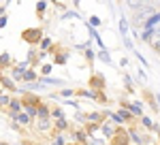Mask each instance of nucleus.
Returning a JSON list of instances; mask_svg holds the SVG:
<instances>
[{
	"instance_id": "nucleus-24",
	"label": "nucleus",
	"mask_w": 160,
	"mask_h": 145,
	"mask_svg": "<svg viewBox=\"0 0 160 145\" xmlns=\"http://www.w3.org/2000/svg\"><path fill=\"white\" fill-rule=\"evenodd\" d=\"M86 145H109L100 134H94V137H88V143Z\"/></svg>"
},
{
	"instance_id": "nucleus-1",
	"label": "nucleus",
	"mask_w": 160,
	"mask_h": 145,
	"mask_svg": "<svg viewBox=\"0 0 160 145\" xmlns=\"http://www.w3.org/2000/svg\"><path fill=\"white\" fill-rule=\"evenodd\" d=\"M120 107L126 109L135 120H139L141 115H145V102L143 100H126V98H122L120 100Z\"/></svg>"
},
{
	"instance_id": "nucleus-5",
	"label": "nucleus",
	"mask_w": 160,
	"mask_h": 145,
	"mask_svg": "<svg viewBox=\"0 0 160 145\" xmlns=\"http://www.w3.org/2000/svg\"><path fill=\"white\" fill-rule=\"evenodd\" d=\"M88 88H90V90H96V92H105L107 81H105V77H102V75H92V77H90V81H88Z\"/></svg>"
},
{
	"instance_id": "nucleus-14",
	"label": "nucleus",
	"mask_w": 160,
	"mask_h": 145,
	"mask_svg": "<svg viewBox=\"0 0 160 145\" xmlns=\"http://www.w3.org/2000/svg\"><path fill=\"white\" fill-rule=\"evenodd\" d=\"M0 88L4 90V92H17L19 88H15V81L9 79L7 75H0Z\"/></svg>"
},
{
	"instance_id": "nucleus-40",
	"label": "nucleus",
	"mask_w": 160,
	"mask_h": 145,
	"mask_svg": "<svg viewBox=\"0 0 160 145\" xmlns=\"http://www.w3.org/2000/svg\"><path fill=\"white\" fill-rule=\"evenodd\" d=\"M120 66L126 68V66H128V58H122V60H120Z\"/></svg>"
},
{
	"instance_id": "nucleus-21",
	"label": "nucleus",
	"mask_w": 160,
	"mask_h": 145,
	"mask_svg": "<svg viewBox=\"0 0 160 145\" xmlns=\"http://www.w3.org/2000/svg\"><path fill=\"white\" fill-rule=\"evenodd\" d=\"M68 143V134H51V145H66Z\"/></svg>"
},
{
	"instance_id": "nucleus-35",
	"label": "nucleus",
	"mask_w": 160,
	"mask_h": 145,
	"mask_svg": "<svg viewBox=\"0 0 160 145\" xmlns=\"http://www.w3.org/2000/svg\"><path fill=\"white\" fill-rule=\"evenodd\" d=\"M139 38L145 41V43H152V30H141V36Z\"/></svg>"
},
{
	"instance_id": "nucleus-3",
	"label": "nucleus",
	"mask_w": 160,
	"mask_h": 145,
	"mask_svg": "<svg viewBox=\"0 0 160 145\" xmlns=\"http://www.w3.org/2000/svg\"><path fill=\"white\" fill-rule=\"evenodd\" d=\"M156 11H158V7H154V4H148V2H145L139 11H135V26H141L149 15H154Z\"/></svg>"
},
{
	"instance_id": "nucleus-11",
	"label": "nucleus",
	"mask_w": 160,
	"mask_h": 145,
	"mask_svg": "<svg viewBox=\"0 0 160 145\" xmlns=\"http://www.w3.org/2000/svg\"><path fill=\"white\" fill-rule=\"evenodd\" d=\"M38 81L45 85V88H47V85H51V88H53V85H56V88H64V85H66V81L60 79V77H38Z\"/></svg>"
},
{
	"instance_id": "nucleus-12",
	"label": "nucleus",
	"mask_w": 160,
	"mask_h": 145,
	"mask_svg": "<svg viewBox=\"0 0 160 145\" xmlns=\"http://www.w3.org/2000/svg\"><path fill=\"white\" fill-rule=\"evenodd\" d=\"M32 124L37 126L38 132H51V120L49 118H37Z\"/></svg>"
},
{
	"instance_id": "nucleus-32",
	"label": "nucleus",
	"mask_w": 160,
	"mask_h": 145,
	"mask_svg": "<svg viewBox=\"0 0 160 145\" xmlns=\"http://www.w3.org/2000/svg\"><path fill=\"white\" fill-rule=\"evenodd\" d=\"M132 56H135L137 60L141 62V66H145V68H148V66H149V62L145 60V58H143V53H141V51H137V49H135V51H132Z\"/></svg>"
},
{
	"instance_id": "nucleus-22",
	"label": "nucleus",
	"mask_w": 160,
	"mask_h": 145,
	"mask_svg": "<svg viewBox=\"0 0 160 145\" xmlns=\"http://www.w3.org/2000/svg\"><path fill=\"white\" fill-rule=\"evenodd\" d=\"M96 58H98L100 62H105V64H113V58H111V53L107 51V49H100V51H96Z\"/></svg>"
},
{
	"instance_id": "nucleus-18",
	"label": "nucleus",
	"mask_w": 160,
	"mask_h": 145,
	"mask_svg": "<svg viewBox=\"0 0 160 145\" xmlns=\"http://www.w3.org/2000/svg\"><path fill=\"white\" fill-rule=\"evenodd\" d=\"M49 118H51V122L60 120V118H66V115H64V109H62L60 105H51L49 107Z\"/></svg>"
},
{
	"instance_id": "nucleus-42",
	"label": "nucleus",
	"mask_w": 160,
	"mask_h": 145,
	"mask_svg": "<svg viewBox=\"0 0 160 145\" xmlns=\"http://www.w3.org/2000/svg\"><path fill=\"white\" fill-rule=\"evenodd\" d=\"M66 145H77V143H73V141H68V143H66Z\"/></svg>"
},
{
	"instance_id": "nucleus-2",
	"label": "nucleus",
	"mask_w": 160,
	"mask_h": 145,
	"mask_svg": "<svg viewBox=\"0 0 160 145\" xmlns=\"http://www.w3.org/2000/svg\"><path fill=\"white\" fill-rule=\"evenodd\" d=\"M22 38H24L28 45L37 47L38 43H41V38H43V30L41 28H26L24 32H22Z\"/></svg>"
},
{
	"instance_id": "nucleus-34",
	"label": "nucleus",
	"mask_w": 160,
	"mask_h": 145,
	"mask_svg": "<svg viewBox=\"0 0 160 145\" xmlns=\"http://www.w3.org/2000/svg\"><path fill=\"white\" fill-rule=\"evenodd\" d=\"M75 122H77V126H83L86 124V113L83 111H77L75 113Z\"/></svg>"
},
{
	"instance_id": "nucleus-7",
	"label": "nucleus",
	"mask_w": 160,
	"mask_h": 145,
	"mask_svg": "<svg viewBox=\"0 0 160 145\" xmlns=\"http://www.w3.org/2000/svg\"><path fill=\"white\" fill-rule=\"evenodd\" d=\"M109 145H130V141H128V132H126V126L118 128V132H115V137L109 141Z\"/></svg>"
},
{
	"instance_id": "nucleus-15",
	"label": "nucleus",
	"mask_w": 160,
	"mask_h": 145,
	"mask_svg": "<svg viewBox=\"0 0 160 145\" xmlns=\"http://www.w3.org/2000/svg\"><path fill=\"white\" fill-rule=\"evenodd\" d=\"M13 66V58L9 51H2L0 53V71H7V68H11Z\"/></svg>"
},
{
	"instance_id": "nucleus-33",
	"label": "nucleus",
	"mask_w": 160,
	"mask_h": 145,
	"mask_svg": "<svg viewBox=\"0 0 160 145\" xmlns=\"http://www.w3.org/2000/svg\"><path fill=\"white\" fill-rule=\"evenodd\" d=\"M143 4H145V2H139V0H130V2H126V7H128V9H132V11H139Z\"/></svg>"
},
{
	"instance_id": "nucleus-16",
	"label": "nucleus",
	"mask_w": 160,
	"mask_h": 145,
	"mask_svg": "<svg viewBox=\"0 0 160 145\" xmlns=\"http://www.w3.org/2000/svg\"><path fill=\"white\" fill-rule=\"evenodd\" d=\"M37 47H38V51H49L53 47V38L49 34H43V38H41V43H38Z\"/></svg>"
},
{
	"instance_id": "nucleus-20",
	"label": "nucleus",
	"mask_w": 160,
	"mask_h": 145,
	"mask_svg": "<svg viewBox=\"0 0 160 145\" xmlns=\"http://www.w3.org/2000/svg\"><path fill=\"white\" fill-rule=\"evenodd\" d=\"M11 94L9 92H4V90H0V109L2 111H7V107H9V102H11Z\"/></svg>"
},
{
	"instance_id": "nucleus-39",
	"label": "nucleus",
	"mask_w": 160,
	"mask_h": 145,
	"mask_svg": "<svg viewBox=\"0 0 160 145\" xmlns=\"http://www.w3.org/2000/svg\"><path fill=\"white\" fill-rule=\"evenodd\" d=\"M152 132H160V124H158V122H154V126H152Z\"/></svg>"
},
{
	"instance_id": "nucleus-37",
	"label": "nucleus",
	"mask_w": 160,
	"mask_h": 145,
	"mask_svg": "<svg viewBox=\"0 0 160 145\" xmlns=\"http://www.w3.org/2000/svg\"><path fill=\"white\" fill-rule=\"evenodd\" d=\"M137 79H139V81H145V79H148V75H145V71L137 68Z\"/></svg>"
},
{
	"instance_id": "nucleus-19",
	"label": "nucleus",
	"mask_w": 160,
	"mask_h": 145,
	"mask_svg": "<svg viewBox=\"0 0 160 145\" xmlns=\"http://www.w3.org/2000/svg\"><path fill=\"white\" fill-rule=\"evenodd\" d=\"M122 79H124V88H126V92H135V90H137V88H135V81H132V77H130L126 71H124Z\"/></svg>"
},
{
	"instance_id": "nucleus-27",
	"label": "nucleus",
	"mask_w": 160,
	"mask_h": 145,
	"mask_svg": "<svg viewBox=\"0 0 160 145\" xmlns=\"http://www.w3.org/2000/svg\"><path fill=\"white\" fill-rule=\"evenodd\" d=\"M139 120H141V126H139V128H145V130H152V126H154V120H152L149 115H141Z\"/></svg>"
},
{
	"instance_id": "nucleus-6",
	"label": "nucleus",
	"mask_w": 160,
	"mask_h": 145,
	"mask_svg": "<svg viewBox=\"0 0 160 145\" xmlns=\"http://www.w3.org/2000/svg\"><path fill=\"white\" fill-rule=\"evenodd\" d=\"M102 124V122H107V115H105V109H100V111H86V124Z\"/></svg>"
},
{
	"instance_id": "nucleus-30",
	"label": "nucleus",
	"mask_w": 160,
	"mask_h": 145,
	"mask_svg": "<svg viewBox=\"0 0 160 145\" xmlns=\"http://www.w3.org/2000/svg\"><path fill=\"white\" fill-rule=\"evenodd\" d=\"M51 72H53V64H43V66H41V75H43V77H49Z\"/></svg>"
},
{
	"instance_id": "nucleus-25",
	"label": "nucleus",
	"mask_w": 160,
	"mask_h": 145,
	"mask_svg": "<svg viewBox=\"0 0 160 145\" xmlns=\"http://www.w3.org/2000/svg\"><path fill=\"white\" fill-rule=\"evenodd\" d=\"M75 90H77V88H62L60 92H58V96H62L64 100H68V98L75 96Z\"/></svg>"
},
{
	"instance_id": "nucleus-38",
	"label": "nucleus",
	"mask_w": 160,
	"mask_h": 145,
	"mask_svg": "<svg viewBox=\"0 0 160 145\" xmlns=\"http://www.w3.org/2000/svg\"><path fill=\"white\" fill-rule=\"evenodd\" d=\"M7 24H9V17L7 15H0V28H7Z\"/></svg>"
},
{
	"instance_id": "nucleus-31",
	"label": "nucleus",
	"mask_w": 160,
	"mask_h": 145,
	"mask_svg": "<svg viewBox=\"0 0 160 145\" xmlns=\"http://www.w3.org/2000/svg\"><path fill=\"white\" fill-rule=\"evenodd\" d=\"M47 7H49V2H47V0H41V2H37V13H38V15H43V13L47 11Z\"/></svg>"
},
{
	"instance_id": "nucleus-44",
	"label": "nucleus",
	"mask_w": 160,
	"mask_h": 145,
	"mask_svg": "<svg viewBox=\"0 0 160 145\" xmlns=\"http://www.w3.org/2000/svg\"><path fill=\"white\" fill-rule=\"evenodd\" d=\"M158 145H160V139H158Z\"/></svg>"
},
{
	"instance_id": "nucleus-13",
	"label": "nucleus",
	"mask_w": 160,
	"mask_h": 145,
	"mask_svg": "<svg viewBox=\"0 0 160 145\" xmlns=\"http://www.w3.org/2000/svg\"><path fill=\"white\" fill-rule=\"evenodd\" d=\"M38 79V71L37 68H28V71H24V75H22V85H26V83H32V81H37Z\"/></svg>"
},
{
	"instance_id": "nucleus-4",
	"label": "nucleus",
	"mask_w": 160,
	"mask_h": 145,
	"mask_svg": "<svg viewBox=\"0 0 160 145\" xmlns=\"http://www.w3.org/2000/svg\"><path fill=\"white\" fill-rule=\"evenodd\" d=\"M115 132H118V126H113L111 122H102V124L98 126V134L105 139V141H107V143H109L111 139L115 137Z\"/></svg>"
},
{
	"instance_id": "nucleus-36",
	"label": "nucleus",
	"mask_w": 160,
	"mask_h": 145,
	"mask_svg": "<svg viewBox=\"0 0 160 145\" xmlns=\"http://www.w3.org/2000/svg\"><path fill=\"white\" fill-rule=\"evenodd\" d=\"M122 41H124V47H126V49H130V51H135V45H132V38H130V36H124Z\"/></svg>"
},
{
	"instance_id": "nucleus-8",
	"label": "nucleus",
	"mask_w": 160,
	"mask_h": 145,
	"mask_svg": "<svg viewBox=\"0 0 160 145\" xmlns=\"http://www.w3.org/2000/svg\"><path fill=\"white\" fill-rule=\"evenodd\" d=\"M154 28H160V9L141 24V30H154Z\"/></svg>"
},
{
	"instance_id": "nucleus-29",
	"label": "nucleus",
	"mask_w": 160,
	"mask_h": 145,
	"mask_svg": "<svg viewBox=\"0 0 160 145\" xmlns=\"http://www.w3.org/2000/svg\"><path fill=\"white\" fill-rule=\"evenodd\" d=\"M71 17H73V19H79L81 15H79L77 11H73V9H68V11H64V13H62V19H71Z\"/></svg>"
},
{
	"instance_id": "nucleus-41",
	"label": "nucleus",
	"mask_w": 160,
	"mask_h": 145,
	"mask_svg": "<svg viewBox=\"0 0 160 145\" xmlns=\"http://www.w3.org/2000/svg\"><path fill=\"white\" fill-rule=\"evenodd\" d=\"M152 47H154L156 53H160V41H158V43H152Z\"/></svg>"
},
{
	"instance_id": "nucleus-23",
	"label": "nucleus",
	"mask_w": 160,
	"mask_h": 145,
	"mask_svg": "<svg viewBox=\"0 0 160 145\" xmlns=\"http://www.w3.org/2000/svg\"><path fill=\"white\" fill-rule=\"evenodd\" d=\"M83 60H86L88 64H92V62L96 60V51H94L92 47H86L83 49Z\"/></svg>"
},
{
	"instance_id": "nucleus-28",
	"label": "nucleus",
	"mask_w": 160,
	"mask_h": 145,
	"mask_svg": "<svg viewBox=\"0 0 160 145\" xmlns=\"http://www.w3.org/2000/svg\"><path fill=\"white\" fill-rule=\"evenodd\" d=\"M145 100H148V105H149L152 109H154V111H160L158 102H156V96H154L152 92H145Z\"/></svg>"
},
{
	"instance_id": "nucleus-17",
	"label": "nucleus",
	"mask_w": 160,
	"mask_h": 145,
	"mask_svg": "<svg viewBox=\"0 0 160 145\" xmlns=\"http://www.w3.org/2000/svg\"><path fill=\"white\" fill-rule=\"evenodd\" d=\"M118 28H120V34H122V38L130 34V22H128L124 15L120 17V22H118Z\"/></svg>"
},
{
	"instance_id": "nucleus-26",
	"label": "nucleus",
	"mask_w": 160,
	"mask_h": 145,
	"mask_svg": "<svg viewBox=\"0 0 160 145\" xmlns=\"http://www.w3.org/2000/svg\"><path fill=\"white\" fill-rule=\"evenodd\" d=\"M100 24H102V19H100L98 15H90V17H88V22H86V26L94 28V30H96V28H98Z\"/></svg>"
},
{
	"instance_id": "nucleus-9",
	"label": "nucleus",
	"mask_w": 160,
	"mask_h": 145,
	"mask_svg": "<svg viewBox=\"0 0 160 145\" xmlns=\"http://www.w3.org/2000/svg\"><path fill=\"white\" fill-rule=\"evenodd\" d=\"M13 120V124H17V126H19V128H28V126H32V118H28V115H26L24 111H19V113H15V115H13L11 118Z\"/></svg>"
},
{
	"instance_id": "nucleus-10",
	"label": "nucleus",
	"mask_w": 160,
	"mask_h": 145,
	"mask_svg": "<svg viewBox=\"0 0 160 145\" xmlns=\"http://www.w3.org/2000/svg\"><path fill=\"white\" fill-rule=\"evenodd\" d=\"M22 107H24V102H22V98H11V102H9V107H7V115L9 118H13L15 113H19L22 111Z\"/></svg>"
},
{
	"instance_id": "nucleus-43",
	"label": "nucleus",
	"mask_w": 160,
	"mask_h": 145,
	"mask_svg": "<svg viewBox=\"0 0 160 145\" xmlns=\"http://www.w3.org/2000/svg\"><path fill=\"white\" fill-rule=\"evenodd\" d=\"M0 145H4V143H2V141H0Z\"/></svg>"
}]
</instances>
